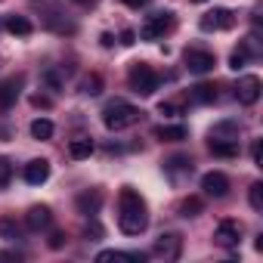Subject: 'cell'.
I'll use <instances>...</instances> for the list:
<instances>
[{"instance_id": "obj_1", "label": "cell", "mask_w": 263, "mask_h": 263, "mask_svg": "<svg viewBox=\"0 0 263 263\" xmlns=\"http://www.w3.org/2000/svg\"><path fill=\"white\" fill-rule=\"evenodd\" d=\"M118 226L124 235H140L149 226V208H146L143 195L130 186H124L118 195Z\"/></svg>"}, {"instance_id": "obj_2", "label": "cell", "mask_w": 263, "mask_h": 263, "mask_svg": "<svg viewBox=\"0 0 263 263\" xmlns=\"http://www.w3.org/2000/svg\"><path fill=\"white\" fill-rule=\"evenodd\" d=\"M143 118V111L137 108V105H130V102H124V99H115V102H108L105 108H102V124L108 127V130H124V127H134L137 121Z\"/></svg>"}, {"instance_id": "obj_3", "label": "cell", "mask_w": 263, "mask_h": 263, "mask_svg": "<svg viewBox=\"0 0 263 263\" xmlns=\"http://www.w3.org/2000/svg\"><path fill=\"white\" fill-rule=\"evenodd\" d=\"M127 84H130V90L140 93V96H152L161 87V74L149 62H134L130 71H127Z\"/></svg>"}, {"instance_id": "obj_4", "label": "cell", "mask_w": 263, "mask_h": 263, "mask_svg": "<svg viewBox=\"0 0 263 263\" xmlns=\"http://www.w3.org/2000/svg\"><path fill=\"white\" fill-rule=\"evenodd\" d=\"M171 28H174V13L171 10H161V13H152L146 19V25L140 28V37L143 41H161Z\"/></svg>"}, {"instance_id": "obj_5", "label": "cell", "mask_w": 263, "mask_h": 263, "mask_svg": "<svg viewBox=\"0 0 263 263\" xmlns=\"http://www.w3.org/2000/svg\"><path fill=\"white\" fill-rule=\"evenodd\" d=\"M232 25H235V16L229 10H223V7H217V10H211V13H204L198 19V28L201 31H226Z\"/></svg>"}, {"instance_id": "obj_6", "label": "cell", "mask_w": 263, "mask_h": 263, "mask_svg": "<svg viewBox=\"0 0 263 263\" xmlns=\"http://www.w3.org/2000/svg\"><path fill=\"white\" fill-rule=\"evenodd\" d=\"M214 241L220 248H235L241 241V223L238 220H220L214 229Z\"/></svg>"}, {"instance_id": "obj_7", "label": "cell", "mask_w": 263, "mask_h": 263, "mask_svg": "<svg viewBox=\"0 0 263 263\" xmlns=\"http://www.w3.org/2000/svg\"><path fill=\"white\" fill-rule=\"evenodd\" d=\"M214 65H217V56L211 50H186V68L192 74H208L214 71Z\"/></svg>"}, {"instance_id": "obj_8", "label": "cell", "mask_w": 263, "mask_h": 263, "mask_svg": "<svg viewBox=\"0 0 263 263\" xmlns=\"http://www.w3.org/2000/svg\"><path fill=\"white\" fill-rule=\"evenodd\" d=\"M260 78L257 74H245V78H238V84H235V99L241 102V105H254L257 99H260Z\"/></svg>"}, {"instance_id": "obj_9", "label": "cell", "mask_w": 263, "mask_h": 263, "mask_svg": "<svg viewBox=\"0 0 263 263\" xmlns=\"http://www.w3.org/2000/svg\"><path fill=\"white\" fill-rule=\"evenodd\" d=\"M201 189H204V195H211V198H223V195L229 192V177L220 174V171H211V174L201 177Z\"/></svg>"}, {"instance_id": "obj_10", "label": "cell", "mask_w": 263, "mask_h": 263, "mask_svg": "<svg viewBox=\"0 0 263 263\" xmlns=\"http://www.w3.org/2000/svg\"><path fill=\"white\" fill-rule=\"evenodd\" d=\"M183 251V238L177 232H167V235H158L155 241V257H164V260H177Z\"/></svg>"}, {"instance_id": "obj_11", "label": "cell", "mask_w": 263, "mask_h": 263, "mask_svg": "<svg viewBox=\"0 0 263 263\" xmlns=\"http://www.w3.org/2000/svg\"><path fill=\"white\" fill-rule=\"evenodd\" d=\"M50 223H53V214H50L47 204H34V208H28V214H25V226H28L31 232H44V229H50Z\"/></svg>"}, {"instance_id": "obj_12", "label": "cell", "mask_w": 263, "mask_h": 263, "mask_svg": "<svg viewBox=\"0 0 263 263\" xmlns=\"http://www.w3.org/2000/svg\"><path fill=\"white\" fill-rule=\"evenodd\" d=\"M74 204H78V214H84V217H96L99 208H102V192H99V189L81 192V195L74 198Z\"/></svg>"}, {"instance_id": "obj_13", "label": "cell", "mask_w": 263, "mask_h": 263, "mask_svg": "<svg viewBox=\"0 0 263 263\" xmlns=\"http://www.w3.org/2000/svg\"><path fill=\"white\" fill-rule=\"evenodd\" d=\"M47 180H50V161L34 158V161L25 164V183H28V186H41V183H47Z\"/></svg>"}, {"instance_id": "obj_14", "label": "cell", "mask_w": 263, "mask_h": 263, "mask_svg": "<svg viewBox=\"0 0 263 263\" xmlns=\"http://www.w3.org/2000/svg\"><path fill=\"white\" fill-rule=\"evenodd\" d=\"M19 93H22V78H10V81H4L0 84V108H10L16 99H19Z\"/></svg>"}, {"instance_id": "obj_15", "label": "cell", "mask_w": 263, "mask_h": 263, "mask_svg": "<svg viewBox=\"0 0 263 263\" xmlns=\"http://www.w3.org/2000/svg\"><path fill=\"white\" fill-rule=\"evenodd\" d=\"M155 137L158 140H164V143H183L186 137H189V130H186V124H174V127H155Z\"/></svg>"}, {"instance_id": "obj_16", "label": "cell", "mask_w": 263, "mask_h": 263, "mask_svg": "<svg viewBox=\"0 0 263 263\" xmlns=\"http://www.w3.org/2000/svg\"><path fill=\"white\" fill-rule=\"evenodd\" d=\"M211 152L217 158H235L238 155V143L235 140H223V137H211Z\"/></svg>"}, {"instance_id": "obj_17", "label": "cell", "mask_w": 263, "mask_h": 263, "mask_svg": "<svg viewBox=\"0 0 263 263\" xmlns=\"http://www.w3.org/2000/svg\"><path fill=\"white\" fill-rule=\"evenodd\" d=\"M164 171H167V177H171V180H177L180 174H186V177H189V174H192V161H189L186 155H174V158H167V161H164Z\"/></svg>"}, {"instance_id": "obj_18", "label": "cell", "mask_w": 263, "mask_h": 263, "mask_svg": "<svg viewBox=\"0 0 263 263\" xmlns=\"http://www.w3.org/2000/svg\"><path fill=\"white\" fill-rule=\"evenodd\" d=\"M96 260H99V263H108V260H137V263H143L146 254H143V251H99Z\"/></svg>"}, {"instance_id": "obj_19", "label": "cell", "mask_w": 263, "mask_h": 263, "mask_svg": "<svg viewBox=\"0 0 263 263\" xmlns=\"http://www.w3.org/2000/svg\"><path fill=\"white\" fill-rule=\"evenodd\" d=\"M4 28H7L10 34H16V37H28V34L34 31V25H31L25 16H10V19L4 22Z\"/></svg>"}, {"instance_id": "obj_20", "label": "cell", "mask_w": 263, "mask_h": 263, "mask_svg": "<svg viewBox=\"0 0 263 263\" xmlns=\"http://www.w3.org/2000/svg\"><path fill=\"white\" fill-rule=\"evenodd\" d=\"M192 102H198V105L217 102V87H214V84H198V87H192Z\"/></svg>"}, {"instance_id": "obj_21", "label": "cell", "mask_w": 263, "mask_h": 263, "mask_svg": "<svg viewBox=\"0 0 263 263\" xmlns=\"http://www.w3.org/2000/svg\"><path fill=\"white\" fill-rule=\"evenodd\" d=\"M93 140H71V146H68V155L74 158V161H81V158H90L93 155Z\"/></svg>"}, {"instance_id": "obj_22", "label": "cell", "mask_w": 263, "mask_h": 263, "mask_svg": "<svg viewBox=\"0 0 263 263\" xmlns=\"http://www.w3.org/2000/svg\"><path fill=\"white\" fill-rule=\"evenodd\" d=\"M53 134H56L53 121H47V118H37V121H31V137H34V140H50Z\"/></svg>"}, {"instance_id": "obj_23", "label": "cell", "mask_w": 263, "mask_h": 263, "mask_svg": "<svg viewBox=\"0 0 263 263\" xmlns=\"http://www.w3.org/2000/svg\"><path fill=\"white\" fill-rule=\"evenodd\" d=\"M0 238H7V241H16L22 238V229L13 217H0Z\"/></svg>"}, {"instance_id": "obj_24", "label": "cell", "mask_w": 263, "mask_h": 263, "mask_svg": "<svg viewBox=\"0 0 263 263\" xmlns=\"http://www.w3.org/2000/svg\"><path fill=\"white\" fill-rule=\"evenodd\" d=\"M201 211H204V201L198 195H189V198L180 201V217H198Z\"/></svg>"}, {"instance_id": "obj_25", "label": "cell", "mask_w": 263, "mask_h": 263, "mask_svg": "<svg viewBox=\"0 0 263 263\" xmlns=\"http://www.w3.org/2000/svg\"><path fill=\"white\" fill-rule=\"evenodd\" d=\"M211 137H223V140H238V124L235 121H223L211 130Z\"/></svg>"}, {"instance_id": "obj_26", "label": "cell", "mask_w": 263, "mask_h": 263, "mask_svg": "<svg viewBox=\"0 0 263 263\" xmlns=\"http://www.w3.org/2000/svg\"><path fill=\"white\" fill-rule=\"evenodd\" d=\"M248 59H251V50H248V44H241V47L229 56V68H235V71H238V68H245V65H248Z\"/></svg>"}, {"instance_id": "obj_27", "label": "cell", "mask_w": 263, "mask_h": 263, "mask_svg": "<svg viewBox=\"0 0 263 263\" xmlns=\"http://www.w3.org/2000/svg\"><path fill=\"white\" fill-rule=\"evenodd\" d=\"M81 90H84L87 96H96V93L102 90V78H99V74H90V78H84V84H81Z\"/></svg>"}, {"instance_id": "obj_28", "label": "cell", "mask_w": 263, "mask_h": 263, "mask_svg": "<svg viewBox=\"0 0 263 263\" xmlns=\"http://www.w3.org/2000/svg\"><path fill=\"white\" fill-rule=\"evenodd\" d=\"M248 201H251V208H254V211H263V183H254V186H251Z\"/></svg>"}, {"instance_id": "obj_29", "label": "cell", "mask_w": 263, "mask_h": 263, "mask_svg": "<svg viewBox=\"0 0 263 263\" xmlns=\"http://www.w3.org/2000/svg\"><path fill=\"white\" fill-rule=\"evenodd\" d=\"M10 180H13V164L7 158H0V189H4Z\"/></svg>"}, {"instance_id": "obj_30", "label": "cell", "mask_w": 263, "mask_h": 263, "mask_svg": "<svg viewBox=\"0 0 263 263\" xmlns=\"http://www.w3.org/2000/svg\"><path fill=\"white\" fill-rule=\"evenodd\" d=\"M65 245V232H53L50 235V248H62Z\"/></svg>"}, {"instance_id": "obj_31", "label": "cell", "mask_w": 263, "mask_h": 263, "mask_svg": "<svg viewBox=\"0 0 263 263\" xmlns=\"http://www.w3.org/2000/svg\"><path fill=\"white\" fill-rule=\"evenodd\" d=\"M134 41H137V31H130V28H127V31H121V44H124V47H130Z\"/></svg>"}, {"instance_id": "obj_32", "label": "cell", "mask_w": 263, "mask_h": 263, "mask_svg": "<svg viewBox=\"0 0 263 263\" xmlns=\"http://www.w3.org/2000/svg\"><path fill=\"white\" fill-rule=\"evenodd\" d=\"M0 260H22L19 251H0Z\"/></svg>"}, {"instance_id": "obj_33", "label": "cell", "mask_w": 263, "mask_h": 263, "mask_svg": "<svg viewBox=\"0 0 263 263\" xmlns=\"http://www.w3.org/2000/svg\"><path fill=\"white\" fill-rule=\"evenodd\" d=\"M158 111H161V115H177V105H171V102H161V105H158Z\"/></svg>"}, {"instance_id": "obj_34", "label": "cell", "mask_w": 263, "mask_h": 263, "mask_svg": "<svg viewBox=\"0 0 263 263\" xmlns=\"http://www.w3.org/2000/svg\"><path fill=\"white\" fill-rule=\"evenodd\" d=\"M251 158H254V164H260V140H254V146H251Z\"/></svg>"}, {"instance_id": "obj_35", "label": "cell", "mask_w": 263, "mask_h": 263, "mask_svg": "<svg viewBox=\"0 0 263 263\" xmlns=\"http://www.w3.org/2000/svg\"><path fill=\"white\" fill-rule=\"evenodd\" d=\"M87 235H93V238H90V241H96V238H99V235H102V229H99V226H96V223H90V226H87Z\"/></svg>"}, {"instance_id": "obj_36", "label": "cell", "mask_w": 263, "mask_h": 263, "mask_svg": "<svg viewBox=\"0 0 263 263\" xmlns=\"http://www.w3.org/2000/svg\"><path fill=\"white\" fill-rule=\"evenodd\" d=\"M124 4H127L130 10H140V7H146V4H149V0H124Z\"/></svg>"}, {"instance_id": "obj_37", "label": "cell", "mask_w": 263, "mask_h": 263, "mask_svg": "<svg viewBox=\"0 0 263 263\" xmlns=\"http://www.w3.org/2000/svg\"><path fill=\"white\" fill-rule=\"evenodd\" d=\"M71 4H78V7H93V4H99V0H71Z\"/></svg>"}, {"instance_id": "obj_38", "label": "cell", "mask_w": 263, "mask_h": 263, "mask_svg": "<svg viewBox=\"0 0 263 263\" xmlns=\"http://www.w3.org/2000/svg\"><path fill=\"white\" fill-rule=\"evenodd\" d=\"M99 41H102V47H111V44H115V37H111V34H102Z\"/></svg>"}, {"instance_id": "obj_39", "label": "cell", "mask_w": 263, "mask_h": 263, "mask_svg": "<svg viewBox=\"0 0 263 263\" xmlns=\"http://www.w3.org/2000/svg\"><path fill=\"white\" fill-rule=\"evenodd\" d=\"M192 4H204V0H192Z\"/></svg>"}]
</instances>
